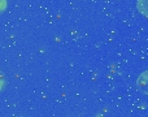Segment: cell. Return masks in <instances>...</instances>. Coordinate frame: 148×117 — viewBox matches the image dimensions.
Returning a JSON list of instances; mask_svg holds the SVG:
<instances>
[{"mask_svg":"<svg viewBox=\"0 0 148 117\" xmlns=\"http://www.w3.org/2000/svg\"><path fill=\"white\" fill-rule=\"evenodd\" d=\"M136 87L144 95H148V70L140 74V77L136 81Z\"/></svg>","mask_w":148,"mask_h":117,"instance_id":"6da1fadb","label":"cell"},{"mask_svg":"<svg viewBox=\"0 0 148 117\" xmlns=\"http://www.w3.org/2000/svg\"><path fill=\"white\" fill-rule=\"evenodd\" d=\"M136 8H138V10L142 14L148 17V0H138Z\"/></svg>","mask_w":148,"mask_h":117,"instance_id":"7a4b0ae2","label":"cell"},{"mask_svg":"<svg viewBox=\"0 0 148 117\" xmlns=\"http://www.w3.org/2000/svg\"><path fill=\"white\" fill-rule=\"evenodd\" d=\"M5 5H7V3H5V0H0V12H3V10H4Z\"/></svg>","mask_w":148,"mask_h":117,"instance_id":"3957f363","label":"cell"},{"mask_svg":"<svg viewBox=\"0 0 148 117\" xmlns=\"http://www.w3.org/2000/svg\"><path fill=\"white\" fill-rule=\"evenodd\" d=\"M1 87H3V82L0 81V89H1Z\"/></svg>","mask_w":148,"mask_h":117,"instance_id":"277c9868","label":"cell"}]
</instances>
